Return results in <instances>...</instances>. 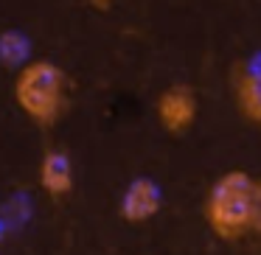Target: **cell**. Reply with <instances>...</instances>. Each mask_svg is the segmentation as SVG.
I'll return each instance as SVG.
<instances>
[{
    "label": "cell",
    "mask_w": 261,
    "mask_h": 255,
    "mask_svg": "<svg viewBox=\"0 0 261 255\" xmlns=\"http://www.w3.org/2000/svg\"><path fill=\"white\" fill-rule=\"evenodd\" d=\"M82 3H87V6L96 9V12H110V9L115 6V0H82Z\"/></svg>",
    "instance_id": "cell-9"
},
{
    "label": "cell",
    "mask_w": 261,
    "mask_h": 255,
    "mask_svg": "<svg viewBox=\"0 0 261 255\" xmlns=\"http://www.w3.org/2000/svg\"><path fill=\"white\" fill-rule=\"evenodd\" d=\"M0 62L9 68H23L29 62V40L20 31H3L0 34Z\"/></svg>",
    "instance_id": "cell-7"
},
{
    "label": "cell",
    "mask_w": 261,
    "mask_h": 255,
    "mask_svg": "<svg viewBox=\"0 0 261 255\" xmlns=\"http://www.w3.org/2000/svg\"><path fill=\"white\" fill-rule=\"evenodd\" d=\"M233 98L242 118L261 129V53L233 70Z\"/></svg>",
    "instance_id": "cell-5"
},
{
    "label": "cell",
    "mask_w": 261,
    "mask_h": 255,
    "mask_svg": "<svg viewBox=\"0 0 261 255\" xmlns=\"http://www.w3.org/2000/svg\"><path fill=\"white\" fill-rule=\"evenodd\" d=\"M199 115V101L194 87L188 84H169L154 101V118L160 129L169 135H186Z\"/></svg>",
    "instance_id": "cell-3"
},
{
    "label": "cell",
    "mask_w": 261,
    "mask_h": 255,
    "mask_svg": "<svg viewBox=\"0 0 261 255\" xmlns=\"http://www.w3.org/2000/svg\"><path fill=\"white\" fill-rule=\"evenodd\" d=\"M37 180L40 188L48 193L51 199H65L76 185V174H73V160L68 152L62 149H48L40 160L37 168Z\"/></svg>",
    "instance_id": "cell-6"
},
{
    "label": "cell",
    "mask_w": 261,
    "mask_h": 255,
    "mask_svg": "<svg viewBox=\"0 0 261 255\" xmlns=\"http://www.w3.org/2000/svg\"><path fill=\"white\" fill-rule=\"evenodd\" d=\"M163 208V191L149 177H135L118 199V213L129 224H146Z\"/></svg>",
    "instance_id": "cell-4"
},
{
    "label": "cell",
    "mask_w": 261,
    "mask_h": 255,
    "mask_svg": "<svg viewBox=\"0 0 261 255\" xmlns=\"http://www.w3.org/2000/svg\"><path fill=\"white\" fill-rule=\"evenodd\" d=\"M250 236L261 238V177H255V193H253V224Z\"/></svg>",
    "instance_id": "cell-8"
},
{
    "label": "cell",
    "mask_w": 261,
    "mask_h": 255,
    "mask_svg": "<svg viewBox=\"0 0 261 255\" xmlns=\"http://www.w3.org/2000/svg\"><path fill=\"white\" fill-rule=\"evenodd\" d=\"M68 73L51 59H31L17 70L12 98L20 112L40 129H51L68 109Z\"/></svg>",
    "instance_id": "cell-1"
},
{
    "label": "cell",
    "mask_w": 261,
    "mask_h": 255,
    "mask_svg": "<svg viewBox=\"0 0 261 255\" xmlns=\"http://www.w3.org/2000/svg\"><path fill=\"white\" fill-rule=\"evenodd\" d=\"M255 177L244 168H230L211 182L202 202V219L219 241H242L253 224Z\"/></svg>",
    "instance_id": "cell-2"
}]
</instances>
